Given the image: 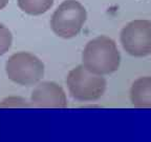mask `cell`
Instances as JSON below:
<instances>
[{"instance_id":"cell-1","label":"cell","mask_w":151,"mask_h":142,"mask_svg":"<svg viewBox=\"0 0 151 142\" xmlns=\"http://www.w3.org/2000/svg\"><path fill=\"white\" fill-rule=\"evenodd\" d=\"M83 65L98 75H109L120 67L121 55L116 42L107 37L100 36L90 40L82 54Z\"/></svg>"},{"instance_id":"cell-2","label":"cell","mask_w":151,"mask_h":142,"mask_svg":"<svg viewBox=\"0 0 151 142\" xmlns=\"http://www.w3.org/2000/svg\"><path fill=\"white\" fill-rule=\"evenodd\" d=\"M66 85L73 99L87 102L99 100L106 91L107 83L103 76L88 71L82 64L69 72Z\"/></svg>"},{"instance_id":"cell-3","label":"cell","mask_w":151,"mask_h":142,"mask_svg":"<svg viewBox=\"0 0 151 142\" xmlns=\"http://www.w3.org/2000/svg\"><path fill=\"white\" fill-rule=\"evenodd\" d=\"M87 18L85 7L76 0H66L58 7L50 20L52 30L64 39L76 37Z\"/></svg>"},{"instance_id":"cell-4","label":"cell","mask_w":151,"mask_h":142,"mask_svg":"<svg viewBox=\"0 0 151 142\" xmlns=\"http://www.w3.org/2000/svg\"><path fill=\"white\" fill-rule=\"evenodd\" d=\"M9 80L19 85L31 86L44 76V64L38 57L27 52H20L9 57L5 64Z\"/></svg>"},{"instance_id":"cell-5","label":"cell","mask_w":151,"mask_h":142,"mask_svg":"<svg viewBox=\"0 0 151 142\" xmlns=\"http://www.w3.org/2000/svg\"><path fill=\"white\" fill-rule=\"evenodd\" d=\"M123 49L133 57H146L151 54V21L134 20L121 32Z\"/></svg>"},{"instance_id":"cell-6","label":"cell","mask_w":151,"mask_h":142,"mask_svg":"<svg viewBox=\"0 0 151 142\" xmlns=\"http://www.w3.org/2000/svg\"><path fill=\"white\" fill-rule=\"evenodd\" d=\"M31 101L35 107L64 109L67 106L65 92L59 84L52 81L41 82L34 88Z\"/></svg>"},{"instance_id":"cell-7","label":"cell","mask_w":151,"mask_h":142,"mask_svg":"<svg viewBox=\"0 0 151 142\" xmlns=\"http://www.w3.org/2000/svg\"><path fill=\"white\" fill-rule=\"evenodd\" d=\"M130 100L135 107L151 109V77H141L132 83Z\"/></svg>"},{"instance_id":"cell-8","label":"cell","mask_w":151,"mask_h":142,"mask_svg":"<svg viewBox=\"0 0 151 142\" xmlns=\"http://www.w3.org/2000/svg\"><path fill=\"white\" fill-rule=\"evenodd\" d=\"M54 4V0H18V7L24 13L38 16L46 13Z\"/></svg>"},{"instance_id":"cell-9","label":"cell","mask_w":151,"mask_h":142,"mask_svg":"<svg viewBox=\"0 0 151 142\" xmlns=\"http://www.w3.org/2000/svg\"><path fill=\"white\" fill-rule=\"evenodd\" d=\"M13 43V35L9 28L0 23V56L4 55L11 49Z\"/></svg>"},{"instance_id":"cell-10","label":"cell","mask_w":151,"mask_h":142,"mask_svg":"<svg viewBox=\"0 0 151 142\" xmlns=\"http://www.w3.org/2000/svg\"><path fill=\"white\" fill-rule=\"evenodd\" d=\"M9 0H0V11L1 9H3L7 5V3H9Z\"/></svg>"}]
</instances>
